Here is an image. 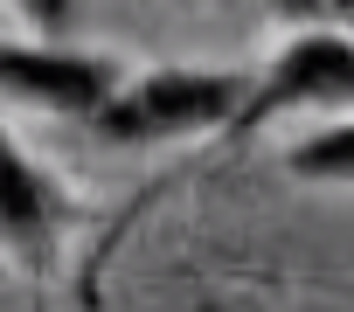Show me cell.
I'll return each instance as SVG.
<instances>
[{"instance_id":"obj_1","label":"cell","mask_w":354,"mask_h":312,"mask_svg":"<svg viewBox=\"0 0 354 312\" xmlns=\"http://www.w3.org/2000/svg\"><path fill=\"white\" fill-rule=\"evenodd\" d=\"M250 97V70H216V63H153L125 70L111 104L84 125L97 146L146 153V146H188V139H230L236 111Z\"/></svg>"},{"instance_id":"obj_3","label":"cell","mask_w":354,"mask_h":312,"mask_svg":"<svg viewBox=\"0 0 354 312\" xmlns=\"http://www.w3.org/2000/svg\"><path fill=\"white\" fill-rule=\"evenodd\" d=\"M118 84H125V63L104 56V49H84L70 35H21V28H8V42H0V90H8L15 111L91 125L111 104Z\"/></svg>"},{"instance_id":"obj_2","label":"cell","mask_w":354,"mask_h":312,"mask_svg":"<svg viewBox=\"0 0 354 312\" xmlns=\"http://www.w3.org/2000/svg\"><path fill=\"white\" fill-rule=\"evenodd\" d=\"M347 111H354V28L306 21L250 70V97L230 139H257L278 118H347Z\"/></svg>"},{"instance_id":"obj_6","label":"cell","mask_w":354,"mask_h":312,"mask_svg":"<svg viewBox=\"0 0 354 312\" xmlns=\"http://www.w3.org/2000/svg\"><path fill=\"white\" fill-rule=\"evenodd\" d=\"M8 21H15L21 35H70L77 0H8Z\"/></svg>"},{"instance_id":"obj_5","label":"cell","mask_w":354,"mask_h":312,"mask_svg":"<svg viewBox=\"0 0 354 312\" xmlns=\"http://www.w3.org/2000/svg\"><path fill=\"white\" fill-rule=\"evenodd\" d=\"M278 167L306 188H354V111L347 118H319L313 132H299L285 153H278Z\"/></svg>"},{"instance_id":"obj_4","label":"cell","mask_w":354,"mask_h":312,"mask_svg":"<svg viewBox=\"0 0 354 312\" xmlns=\"http://www.w3.org/2000/svg\"><path fill=\"white\" fill-rule=\"evenodd\" d=\"M91 208L77 202V188L35 160V146L15 132L8 139V257L21 271H49L56 250L70 243V229L84 222Z\"/></svg>"},{"instance_id":"obj_7","label":"cell","mask_w":354,"mask_h":312,"mask_svg":"<svg viewBox=\"0 0 354 312\" xmlns=\"http://www.w3.org/2000/svg\"><path fill=\"white\" fill-rule=\"evenodd\" d=\"M264 8H271L278 21H292V28H306V21H333V0H264Z\"/></svg>"}]
</instances>
